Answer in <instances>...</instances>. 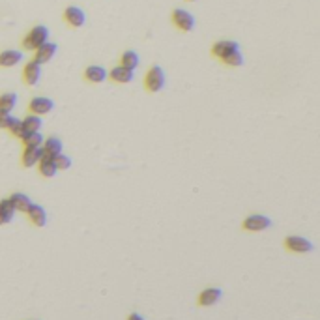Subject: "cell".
Instances as JSON below:
<instances>
[{
  "mask_svg": "<svg viewBox=\"0 0 320 320\" xmlns=\"http://www.w3.org/2000/svg\"><path fill=\"white\" fill-rule=\"evenodd\" d=\"M165 83H167V77H165L163 68L152 66L150 70H148V73H146V77H144V86H146V90L156 94V92L163 90Z\"/></svg>",
  "mask_w": 320,
  "mask_h": 320,
  "instance_id": "cell-2",
  "label": "cell"
},
{
  "mask_svg": "<svg viewBox=\"0 0 320 320\" xmlns=\"http://www.w3.org/2000/svg\"><path fill=\"white\" fill-rule=\"evenodd\" d=\"M125 320H144V316H141L139 313H131Z\"/></svg>",
  "mask_w": 320,
  "mask_h": 320,
  "instance_id": "cell-29",
  "label": "cell"
},
{
  "mask_svg": "<svg viewBox=\"0 0 320 320\" xmlns=\"http://www.w3.org/2000/svg\"><path fill=\"white\" fill-rule=\"evenodd\" d=\"M107 77H111V81H114L118 85H130L131 81L135 79V75H133L131 70H125L124 66H116V68H112Z\"/></svg>",
  "mask_w": 320,
  "mask_h": 320,
  "instance_id": "cell-14",
  "label": "cell"
},
{
  "mask_svg": "<svg viewBox=\"0 0 320 320\" xmlns=\"http://www.w3.org/2000/svg\"><path fill=\"white\" fill-rule=\"evenodd\" d=\"M10 130V133L12 135H15V137H23V133H25V125H23V120H19V118H13L12 125L8 127Z\"/></svg>",
  "mask_w": 320,
  "mask_h": 320,
  "instance_id": "cell-27",
  "label": "cell"
},
{
  "mask_svg": "<svg viewBox=\"0 0 320 320\" xmlns=\"http://www.w3.org/2000/svg\"><path fill=\"white\" fill-rule=\"evenodd\" d=\"M39 77H41V64L36 62V60H30L25 64V70H23V79L28 86H36L39 83Z\"/></svg>",
  "mask_w": 320,
  "mask_h": 320,
  "instance_id": "cell-8",
  "label": "cell"
},
{
  "mask_svg": "<svg viewBox=\"0 0 320 320\" xmlns=\"http://www.w3.org/2000/svg\"><path fill=\"white\" fill-rule=\"evenodd\" d=\"M54 163H56V169L58 170H68L72 167V157L66 156V154H58L54 157Z\"/></svg>",
  "mask_w": 320,
  "mask_h": 320,
  "instance_id": "cell-26",
  "label": "cell"
},
{
  "mask_svg": "<svg viewBox=\"0 0 320 320\" xmlns=\"http://www.w3.org/2000/svg\"><path fill=\"white\" fill-rule=\"evenodd\" d=\"M21 141L25 143V146H41L43 144V135L39 131H25Z\"/></svg>",
  "mask_w": 320,
  "mask_h": 320,
  "instance_id": "cell-23",
  "label": "cell"
},
{
  "mask_svg": "<svg viewBox=\"0 0 320 320\" xmlns=\"http://www.w3.org/2000/svg\"><path fill=\"white\" fill-rule=\"evenodd\" d=\"M221 296H223V290L219 287H208L199 294L197 303H199L201 307H210V305H216L217 301L221 300Z\"/></svg>",
  "mask_w": 320,
  "mask_h": 320,
  "instance_id": "cell-6",
  "label": "cell"
},
{
  "mask_svg": "<svg viewBox=\"0 0 320 320\" xmlns=\"http://www.w3.org/2000/svg\"><path fill=\"white\" fill-rule=\"evenodd\" d=\"M52 103L49 98H43V96H39V98H32L30 99V103H28V109L32 114H38V116H43V114H49L52 111Z\"/></svg>",
  "mask_w": 320,
  "mask_h": 320,
  "instance_id": "cell-9",
  "label": "cell"
},
{
  "mask_svg": "<svg viewBox=\"0 0 320 320\" xmlns=\"http://www.w3.org/2000/svg\"><path fill=\"white\" fill-rule=\"evenodd\" d=\"M10 203H12V206H13V210H15V212L26 214V210L30 208L32 201H30V197L25 195V193H13V195L10 197Z\"/></svg>",
  "mask_w": 320,
  "mask_h": 320,
  "instance_id": "cell-19",
  "label": "cell"
},
{
  "mask_svg": "<svg viewBox=\"0 0 320 320\" xmlns=\"http://www.w3.org/2000/svg\"><path fill=\"white\" fill-rule=\"evenodd\" d=\"M107 75H109V72L105 70L103 66H88L85 70V79L88 81V83H92V85H101V83H105L107 81Z\"/></svg>",
  "mask_w": 320,
  "mask_h": 320,
  "instance_id": "cell-12",
  "label": "cell"
},
{
  "mask_svg": "<svg viewBox=\"0 0 320 320\" xmlns=\"http://www.w3.org/2000/svg\"><path fill=\"white\" fill-rule=\"evenodd\" d=\"M26 216L30 219L32 225L36 227H45L47 225V212L43 206H39V204H30V208L26 210Z\"/></svg>",
  "mask_w": 320,
  "mask_h": 320,
  "instance_id": "cell-13",
  "label": "cell"
},
{
  "mask_svg": "<svg viewBox=\"0 0 320 320\" xmlns=\"http://www.w3.org/2000/svg\"><path fill=\"white\" fill-rule=\"evenodd\" d=\"M23 60V52L17 49H6L0 52V68H13Z\"/></svg>",
  "mask_w": 320,
  "mask_h": 320,
  "instance_id": "cell-17",
  "label": "cell"
},
{
  "mask_svg": "<svg viewBox=\"0 0 320 320\" xmlns=\"http://www.w3.org/2000/svg\"><path fill=\"white\" fill-rule=\"evenodd\" d=\"M189 2H195V0H189Z\"/></svg>",
  "mask_w": 320,
  "mask_h": 320,
  "instance_id": "cell-30",
  "label": "cell"
},
{
  "mask_svg": "<svg viewBox=\"0 0 320 320\" xmlns=\"http://www.w3.org/2000/svg\"><path fill=\"white\" fill-rule=\"evenodd\" d=\"M221 62H223V64L230 66V68H240V66L243 64V54H242V51L238 49V51L230 52L229 56H225Z\"/></svg>",
  "mask_w": 320,
  "mask_h": 320,
  "instance_id": "cell-25",
  "label": "cell"
},
{
  "mask_svg": "<svg viewBox=\"0 0 320 320\" xmlns=\"http://www.w3.org/2000/svg\"><path fill=\"white\" fill-rule=\"evenodd\" d=\"M172 23L176 28H180L182 32H189L195 28V17H193V13H189L187 10H174L172 12Z\"/></svg>",
  "mask_w": 320,
  "mask_h": 320,
  "instance_id": "cell-5",
  "label": "cell"
},
{
  "mask_svg": "<svg viewBox=\"0 0 320 320\" xmlns=\"http://www.w3.org/2000/svg\"><path fill=\"white\" fill-rule=\"evenodd\" d=\"M41 156H43L41 146H25V152H23L21 159H23V165H25V167H34V165H38Z\"/></svg>",
  "mask_w": 320,
  "mask_h": 320,
  "instance_id": "cell-15",
  "label": "cell"
},
{
  "mask_svg": "<svg viewBox=\"0 0 320 320\" xmlns=\"http://www.w3.org/2000/svg\"><path fill=\"white\" fill-rule=\"evenodd\" d=\"M243 230H249V232H261V230H266L272 227V219L264 214H253L243 219L242 223Z\"/></svg>",
  "mask_w": 320,
  "mask_h": 320,
  "instance_id": "cell-4",
  "label": "cell"
},
{
  "mask_svg": "<svg viewBox=\"0 0 320 320\" xmlns=\"http://www.w3.org/2000/svg\"><path fill=\"white\" fill-rule=\"evenodd\" d=\"M41 150H43V154H45V156L56 157L58 154H62V150H64V144H62V141H60L58 137H49V139H43Z\"/></svg>",
  "mask_w": 320,
  "mask_h": 320,
  "instance_id": "cell-18",
  "label": "cell"
},
{
  "mask_svg": "<svg viewBox=\"0 0 320 320\" xmlns=\"http://www.w3.org/2000/svg\"><path fill=\"white\" fill-rule=\"evenodd\" d=\"M139 64H141V58H139V54L135 51H125L124 54L120 56V66H124L125 70L135 72Z\"/></svg>",
  "mask_w": 320,
  "mask_h": 320,
  "instance_id": "cell-21",
  "label": "cell"
},
{
  "mask_svg": "<svg viewBox=\"0 0 320 320\" xmlns=\"http://www.w3.org/2000/svg\"><path fill=\"white\" fill-rule=\"evenodd\" d=\"M45 41H49V28L43 25H36L30 28V32L26 34L23 39V49L26 51H36L39 45H43Z\"/></svg>",
  "mask_w": 320,
  "mask_h": 320,
  "instance_id": "cell-1",
  "label": "cell"
},
{
  "mask_svg": "<svg viewBox=\"0 0 320 320\" xmlns=\"http://www.w3.org/2000/svg\"><path fill=\"white\" fill-rule=\"evenodd\" d=\"M38 169H39V174L45 178H52L56 176V172H58V169H56V163H54V157L51 156H41V159L38 161Z\"/></svg>",
  "mask_w": 320,
  "mask_h": 320,
  "instance_id": "cell-16",
  "label": "cell"
},
{
  "mask_svg": "<svg viewBox=\"0 0 320 320\" xmlns=\"http://www.w3.org/2000/svg\"><path fill=\"white\" fill-rule=\"evenodd\" d=\"M13 122V116L12 112H6V111H0V130H8Z\"/></svg>",
  "mask_w": 320,
  "mask_h": 320,
  "instance_id": "cell-28",
  "label": "cell"
},
{
  "mask_svg": "<svg viewBox=\"0 0 320 320\" xmlns=\"http://www.w3.org/2000/svg\"><path fill=\"white\" fill-rule=\"evenodd\" d=\"M64 21L73 28H81L86 23V15L79 6H68L64 10Z\"/></svg>",
  "mask_w": 320,
  "mask_h": 320,
  "instance_id": "cell-7",
  "label": "cell"
},
{
  "mask_svg": "<svg viewBox=\"0 0 320 320\" xmlns=\"http://www.w3.org/2000/svg\"><path fill=\"white\" fill-rule=\"evenodd\" d=\"M17 105V94L15 92H6L0 96V111L12 112Z\"/></svg>",
  "mask_w": 320,
  "mask_h": 320,
  "instance_id": "cell-22",
  "label": "cell"
},
{
  "mask_svg": "<svg viewBox=\"0 0 320 320\" xmlns=\"http://www.w3.org/2000/svg\"><path fill=\"white\" fill-rule=\"evenodd\" d=\"M240 49V45L236 43V41H230V39H221V41H217V43H214V47H212V54L216 56V58L223 60L225 56H229L230 52H234Z\"/></svg>",
  "mask_w": 320,
  "mask_h": 320,
  "instance_id": "cell-10",
  "label": "cell"
},
{
  "mask_svg": "<svg viewBox=\"0 0 320 320\" xmlns=\"http://www.w3.org/2000/svg\"><path fill=\"white\" fill-rule=\"evenodd\" d=\"M23 125H25V131H39L41 125H43V120L38 114H28V116L23 118Z\"/></svg>",
  "mask_w": 320,
  "mask_h": 320,
  "instance_id": "cell-24",
  "label": "cell"
},
{
  "mask_svg": "<svg viewBox=\"0 0 320 320\" xmlns=\"http://www.w3.org/2000/svg\"><path fill=\"white\" fill-rule=\"evenodd\" d=\"M13 216H15V210H13L10 199H2L0 201V227L8 225L13 219Z\"/></svg>",
  "mask_w": 320,
  "mask_h": 320,
  "instance_id": "cell-20",
  "label": "cell"
},
{
  "mask_svg": "<svg viewBox=\"0 0 320 320\" xmlns=\"http://www.w3.org/2000/svg\"><path fill=\"white\" fill-rule=\"evenodd\" d=\"M56 51H58V45L56 43H51V41H45L43 45H39L38 49H36V54H34V60L36 62H39V64H45V62H51V58L56 54Z\"/></svg>",
  "mask_w": 320,
  "mask_h": 320,
  "instance_id": "cell-11",
  "label": "cell"
},
{
  "mask_svg": "<svg viewBox=\"0 0 320 320\" xmlns=\"http://www.w3.org/2000/svg\"><path fill=\"white\" fill-rule=\"evenodd\" d=\"M285 249L290 251V253H311L314 249V245L309 242L307 238H303V236H287L285 238Z\"/></svg>",
  "mask_w": 320,
  "mask_h": 320,
  "instance_id": "cell-3",
  "label": "cell"
}]
</instances>
